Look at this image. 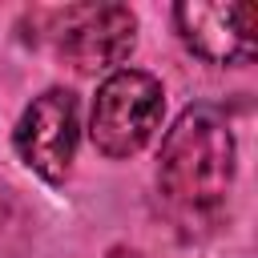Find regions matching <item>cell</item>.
Here are the masks:
<instances>
[{"label": "cell", "mask_w": 258, "mask_h": 258, "mask_svg": "<svg viewBox=\"0 0 258 258\" xmlns=\"http://www.w3.org/2000/svg\"><path fill=\"white\" fill-rule=\"evenodd\" d=\"M173 24L185 48L214 64L250 60L258 48V12L246 0H185L173 8Z\"/></svg>", "instance_id": "cell-5"}, {"label": "cell", "mask_w": 258, "mask_h": 258, "mask_svg": "<svg viewBox=\"0 0 258 258\" xmlns=\"http://www.w3.org/2000/svg\"><path fill=\"white\" fill-rule=\"evenodd\" d=\"M161 113H165L161 81L141 69H117L97 89L89 137L105 157H133L157 133Z\"/></svg>", "instance_id": "cell-2"}, {"label": "cell", "mask_w": 258, "mask_h": 258, "mask_svg": "<svg viewBox=\"0 0 258 258\" xmlns=\"http://www.w3.org/2000/svg\"><path fill=\"white\" fill-rule=\"evenodd\" d=\"M77 137H81V109L69 89L40 93L20 113L16 133H12L20 161L44 181H64L77 157Z\"/></svg>", "instance_id": "cell-4"}, {"label": "cell", "mask_w": 258, "mask_h": 258, "mask_svg": "<svg viewBox=\"0 0 258 258\" xmlns=\"http://www.w3.org/2000/svg\"><path fill=\"white\" fill-rule=\"evenodd\" d=\"M234 133L222 109L189 105L165 133L157 189L181 226H206L222 214L234 181Z\"/></svg>", "instance_id": "cell-1"}, {"label": "cell", "mask_w": 258, "mask_h": 258, "mask_svg": "<svg viewBox=\"0 0 258 258\" xmlns=\"http://www.w3.org/2000/svg\"><path fill=\"white\" fill-rule=\"evenodd\" d=\"M137 16L125 4H73L56 16V52L77 73H105L133 52Z\"/></svg>", "instance_id": "cell-3"}]
</instances>
